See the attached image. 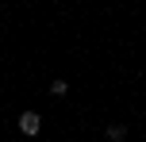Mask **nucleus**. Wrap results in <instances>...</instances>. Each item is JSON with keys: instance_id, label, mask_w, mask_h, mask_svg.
Here are the masks:
<instances>
[{"instance_id": "obj_1", "label": "nucleus", "mask_w": 146, "mask_h": 142, "mask_svg": "<svg viewBox=\"0 0 146 142\" xmlns=\"http://www.w3.org/2000/svg\"><path fill=\"white\" fill-rule=\"evenodd\" d=\"M19 131H23V135H38V131H42L38 112H23V115H19Z\"/></svg>"}, {"instance_id": "obj_2", "label": "nucleus", "mask_w": 146, "mask_h": 142, "mask_svg": "<svg viewBox=\"0 0 146 142\" xmlns=\"http://www.w3.org/2000/svg\"><path fill=\"white\" fill-rule=\"evenodd\" d=\"M123 135H127V127H123V123H111V127H108V142H119Z\"/></svg>"}, {"instance_id": "obj_3", "label": "nucleus", "mask_w": 146, "mask_h": 142, "mask_svg": "<svg viewBox=\"0 0 146 142\" xmlns=\"http://www.w3.org/2000/svg\"><path fill=\"white\" fill-rule=\"evenodd\" d=\"M50 92H54V96H66L69 85H66V81H54V85H50Z\"/></svg>"}]
</instances>
